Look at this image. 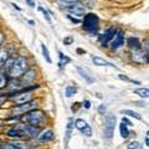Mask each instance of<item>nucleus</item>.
I'll list each match as a JSON object with an SVG mask.
<instances>
[{"mask_svg": "<svg viewBox=\"0 0 149 149\" xmlns=\"http://www.w3.org/2000/svg\"><path fill=\"white\" fill-rule=\"evenodd\" d=\"M8 58H9V52H8V50L3 49L1 51H0V67L4 66V63L8 61Z\"/></svg>", "mask_w": 149, "mask_h": 149, "instance_id": "19", "label": "nucleus"}, {"mask_svg": "<svg viewBox=\"0 0 149 149\" xmlns=\"http://www.w3.org/2000/svg\"><path fill=\"white\" fill-rule=\"evenodd\" d=\"M122 122H123V123H124L125 125H132V123H130V122H129V119H127V118H125V117H124V118L122 119Z\"/></svg>", "mask_w": 149, "mask_h": 149, "instance_id": "36", "label": "nucleus"}, {"mask_svg": "<svg viewBox=\"0 0 149 149\" xmlns=\"http://www.w3.org/2000/svg\"><path fill=\"white\" fill-rule=\"evenodd\" d=\"M41 49H42V55H44L45 60H46V61H47L49 63H51V62H52V60H51V57H50V54H49L47 47H46L45 45H41Z\"/></svg>", "mask_w": 149, "mask_h": 149, "instance_id": "27", "label": "nucleus"}, {"mask_svg": "<svg viewBox=\"0 0 149 149\" xmlns=\"http://www.w3.org/2000/svg\"><path fill=\"white\" fill-rule=\"evenodd\" d=\"M128 46L133 51L134 50H139L141 49V42H139V40L137 39V37H129L128 39Z\"/></svg>", "mask_w": 149, "mask_h": 149, "instance_id": "17", "label": "nucleus"}, {"mask_svg": "<svg viewBox=\"0 0 149 149\" xmlns=\"http://www.w3.org/2000/svg\"><path fill=\"white\" fill-rule=\"evenodd\" d=\"M3 41H4V36H3V34L0 32V45L3 44Z\"/></svg>", "mask_w": 149, "mask_h": 149, "instance_id": "40", "label": "nucleus"}, {"mask_svg": "<svg viewBox=\"0 0 149 149\" xmlns=\"http://www.w3.org/2000/svg\"><path fill=\"white\" fill-rule=\"evenodd\" d=\"M92 61L95 65H97V66H109V67H113V68H117V66H114L113 63L108 62L107 60L102 58V57H98V56H93L92 57Z\"/></svg>", "mask_w": 149, "mask_h": 149, "instance_id": "11", "label": "nucleus"}, {"mask_svg": "<svg viewBox=\"0 0 149 149\" xmlns=\"http://www.w3.org/2000/svg\"><path fill=\"white\" fill-rule=\"evenodd\" d=\"M9 82V78H8V74L5 72H0V90L4 88Z\"/></svg>", "mask_w": 149, "mask_h": 149, "instance_id": "21", "label": "nucleus"}, {"mask_svg": "<svg viewBox=\"0 0 149 149\" xmlns=\"http://www.w3.org/2000/svg\"><path fill=\"white\" fill-rule=\"evenodd\" d=\"M146 146H149V136H148V133L146 136Z\"/></svg>", "mask_w": 149, "mask_h": 149, "instance_id": "39", "label": "nucleus"}, {"mask_svg": "<svg viewBox=\"0 0 149 149\" xmlns=\"http://www.w3.org/2000/svg\"><path fill=\"white\" fill-rule=\"evenodd\" d=\"M122 114H127V116H129V117H134L136 119H142L141 114H138L137 112L130 111V109H123V111H122Z\"/></svg>", "mask_w": 149, "mask_h": 149, "instance_id": "23", "label": "nucleus"}, {"mask_svg": "<svg viewBox=\"0 0 149 149\" xmlns=\"http://www.w3.org/2000/svg\"><path fill=\"white\" fill-rule=\"evenodd\" d=\"M116 32H117V31H116L114 29H108L107 31H104L103 34H101V35H100V37H98V39H100V42H101V44H103V45L108 44L109 41L114 37Z\"/></svg>", "mask_w": 149, "mask_h": 149, "instance_id": "8", "label": "nucleus"}, {"mask_svg": "<svg viewBox=\"0 0 149 149\" xmlns=\"http://www.w3.org/2000/svg\"><path fill=\"white\" fill-rule=\"evenodd\" d=\"M24 119L27 123H30L31 125L37 127V125H41L45 122V114H44V112L34 109V111L29 112V113H26V116H24Z\"/></svg>", "mask_w": 149, "mask_h": 149, "instance_id": "3", "label": "nucleus"}, {"mask_svg": "<svg viewBox=\"0 0 149 149\" xmlns=\"http://www.w3.org/2000/svg\"><path fill=\"white\" fill-rule=\"evenodd\" d=\"M76 68H77L78 73L81 74V77H82V78H85V81H86L87 83H90V85H91V83L95 82V78H93V77L91 76V74L88 73L87 70H83V68H82V67H80V66H77Z\"/></svg>", "mask_w": 149, "mask_h": 149, "instance_id": "14", "label": "nucleus"}, {"mask_svg": "<svg viewBox=\"0 0 149 149\" xmlns=\"http://www.w3.org/2000/svg\"><path fill=\"white\" fill-rule=\"evenodd\" d=\"M67 11L71 14H74L76 16H83L86 14V8L78 1V3H74L72 5L67 6Z\"/></svg>", "mask_w": 149, "mask_h": 149, "instance_id": "7", "label": "nucleus"}, {"mask_svg": "<svg viewBox=\"0 0 149 149\" xmlns=\"http://www.w3.org/2000/svg\"><path fill=\"white\" fill-rule=\"evenodd\" d=\"M24 73L25 74H21V76H22L21 81H22V83H24V86H25V83L31 82L36 77V71H35V70H29V71H25Z\"/></svg>", "mask_w": 149, "mask_h": 149, "instance_id": "15", "label": "nucleus"}, {"mask_svg": "<svg viewBox=\"0 0 149 149\" xmlns=\"http://www.w3.org/2000/svg\"><path fill=\"white\" fill-rule=\"evenodd\" d=\"M31 93L29 92H24V93H20V95H17L15 97V102L17 104H22V103H26V102L31 101Z\"/></svg>", "mask_w": 149, "mask_h": 149, "instance_id": "12", "label": "nucleus"}, {"mask_svg": "<svg viewBox=\"0 0 149 149\" xmlns=\"http://www.w3.org/2000/svg\"><path fill=\"white\" fill-rule=\"evenodd\" d=\"M3 149H20L17 146H14V144H10V143H5L3 144Z\"/></svg>", "mask_w": 149, "mask_h": 149, "instance_id": "32", "label": "nucleus"}, {"mask_svg": "<svg viewBox=\"0 0 149 149\" xmlns=\"http://www.w3.org/2000/svg\"><path fill=\"white\" fill-rule=\"evenodd\" d=\"M83 106H85V108H90V107H91V102L90 101H88V100H86L85 102H83Z\"/></svg>", "mask_w": 149, "mask_h": 149, "instance_id": "34", "label": "nucleus"}, {"mask_svg": "<svg viewBox=\"0 0 149 149\" xmlns=\"http://www.w3.org/2000/svg\"><path fill=\"white\" fill-rule=\"evenodd\" d=\"M68 19H70V20H71L72 22H74V24H78V22H80V20H78V19H73L71 15H68Z\"/></svg>", "mask_w": 149, "mask_h": 149, "instance_id": "35", "label": "nucleus"}, {"mask_svg": "<svg viewBox=\"0 0 149 149\" xmlns=\"http://www.w3.org/2000/svg\"><path fill=\"white\" fill-rule=\"evenodd\" d=\"M83 29H85L87 32L95 35L98 32L100 29V19L96 14H87L85 15V19H83Z\"/></svg>", "mask_w": 149, "mask_h": 149, "instance_id": "1", "label": "nucleus"}, {"mask_svg": "<svg viewBox=\"0 0 149 149\" xmlns=\"http://www.w3.org/2000/svg\"><path fill=\"white\" fill-rule=\"evenodd\" d=\"M58 56H60V61H58V66L62 67L65 66L66 63H68L71 60H70V57H67V56H65L62 52H58Z\"/></svg>", "mask_w": 149, "mask_h": 149, "instance_id": "22", "label": "nucleus"}, {"mask_svg": "<svg viewBox=\"0 0 149 149\" xmlns=\"http://www.w3.org/2000/svg\"><path fill=\"white\" fill-rule=\"evenodd\" d=\"M37 108V101H29L26 103H22V104H19L15 109H14V113L16 114H26L29 112L34 111Z\"/></svg>", "mask_w": 149, "mask_h": 149, "instance_id": "5", "label": "nucleus"}, {"mask_svg": "<svg viewBox=\"0 0 149 149\" xmlns=\"http://www.w3.org/2000/svg\"><path fill=\"white\" fill-rule=\"evenodd\" d=\"M0 149H3V143H0Z\"/></svg>", "mask_w": 149, "mask_h": 149, "instance_id": "42", "label": "nucleus"}, {"mask_svg": "<svg viewBox=\"0 0 149 149\" xmlns=\"http://www.w3.org/2000/svg\"><path fill=\"white\" fill-rule=\"evenodd\" d=\"M74 125H76V128L78 130H82L87 125V122L85 119H76V120H74Z\"/></svg>", "mask_w": 149, "mask_h": 149, "instance_id": "25", "label": "nucleus"}, {"mask_svg": "<svg viewBox=\"0 0 149 149\" xmlns=\"http://www.w3.org/2000/svg\"><path fill=\"white\" fill-rule=\"evenodd\" d=\"M27 68V62L24 57H19L16 60H14V62L11 65L10 70H9V74L11 77H20L21 74H24V72Z\"/></svg>", "mask_w": 149, "mask_h": 149, "instance_id": "2", "label": "nucleus"}, {"mask_svg": "<svg viewBox=\"0 0 149 149\" xmlns=\"http://www.w3.org/2000/svg\"><path fill=\"white\" fill-rule=\"evenodd\" d=\"M72 42H73V39H72L71 36H67L66 39H63V44L65 45H71Z\"/></svg>", "mask_w": 149, "mask_h": 149, "instance_id": "33", "label": "nucleus"}, {"mask_svg": "<svg viewBox=\"0 0 149 149\" xmlns=\"http://www.w3.org/2000/svg\"><path fill=\"white\" fill-rule=\"evenodd\" d=\"M120 136H122V138H127L129 136V130H128V127L125 125L123 122L120 123Z\"/></svg>", "mask_w": 149, "mask_h": 149, "instance_id": "24", "label": "nucleus"}, {"mask_svg": "<svg viewBox=\"0 0 149 149\" xmlns=\"http://www.w3.org/2000/svg\"><path fill=\"white\" fill-rule=\"evenodd\" d=\"M37 137H39L40 143H45V142H49L54 138V132L51 129H47V130H44V132L41 134H39Z\"/></svg>", "mask_w": 149, "mask_h": 149, "instance_id": "13", "label": "nucleus"}, {"mask_svg": "<svg viewBox=\"0 0 149 149\" xmlns=\"http://www.w3.org/2000/svg\"><path fill=\"white\" fill-rule=\"evenodd\" d=\"M5 98H6V97H4V96H1V97H0V104H1L3 102L5 101Z\"/></svg>", "mask_w": 149, "mask_h": 149, "instance_id": "41", "label": "nucleus"}, {"mask_svg": "<svg viewBox=\"0 0 149 149\" xmlns=\"http://www.w3.org/2000/svg\"><path fill=\"white\" fill-rule=\"evenodd\" d=\"M76 92H77V88L74 87V86L68 85V86L66 87V96H67V97H72L73 95H76Z\"/></svg>", "mask_w": 149, "mask_h": 149, "instance_id": "26", "label": "nucleus"}, {"mask_svg": "<svg viewBox=\"0 0 149 149\" xmlns=\"http://www.w3.org/2000/svg\"><path fill=\"white\" fill-rule=\"evenodd\" d=\"M104 111H106V107H104V104L100 106V108H98V112H100V113H104Z\"/></svg>", "mask_w": 149, "mask_h": 149, "instance_id": "37", "label": "nucleus"}, {"mask_svg": "<svg viewBox=\"0 0 149 149\" xmlns=\"http://www.w3.org/2000/svg\"><path fill=\"white\" fill-rule=\"evenodd\" d=\"M72 127H73V119L70 118V119H68V123H67V127H66V136H65V148L67 147V144H68V142H70V138H71Z\"/></svg>", "mask_w": 149, "mask_h": 149, "instance_id": "16", "label": "nucleus"}, {"mask_svg": "<svg viewBox=\"0 0 149 149\" xmlns=\"http://www.w3.org/2000/svg\"><path fill=\"white\" fill-rule=\"evenodd\" d=\"M17 128L21 130L22 134H25L29 138H36L40 134V129L31 124H20Z\"/></svg>", "mask_w": 149, "mask_h": 149, "instance_id": "6", "label": "nucleus"}, {"mask_svg": "<svg viewBox=\"0 0 149 149\" xmlns=\"http://www.w3.org/2000/svg\"><path fill=\"white\" fill-rule=\"evenodd\" d=\"M132 57L134 60V62H137V63H147L148 62V55L144 54V52H141L139 50L133 51Z\"/></svg>", "mask_w": 149, "mask_h": 149, "instance_id": "9", "label": "nucleus"}, {"mask_svg": "<svg viewBox=\"0 0 149 149\" xmlns=\"http://www.w3.org/2000/svg\"><path fill=\"white\" fill-rule=\"evenodd\" d=\"M139 147H141V144H139L138 142H136V141H133V142H130L128 146H127V148L128 149H138Z\"/></svg>", "mask_w": 149, "mask_h": 149, "instance_id": "31", "label": "nucleus"}, {"mask_svg": "<svg viewBox=\"0 0 149 149\" xmlns=\"http://www.w3.org/2000/svg\"><path fill=\"white\" fill-rule=\"evenodd\" d=\"M116 127V116L114 114H107L106 116V122H104V138L111 139L113 137Z\"/></svg>", "mask_w": 149, "mask_h": 149, "instance_id": "4", "label": "nucleus"}, {"mask_svg": "<svg viewBox=\"0 0 149 149\" xmlns=\"http://www.w3.org/2000/svg\"><path fill=\"white\" fill-rule=\"evenodd\" d=\"M26 3H27V4H29V5H30L31 8H34V6H35V3H34V1H32V0H26Z\"/></svg>", "mask_w": 149, "mask_h": 149, "instance_id": "38", "label": "nucleus"}, {"mask_svg": "<svg viewBox=\"0 0 149 149\" xmlns=\"http://www.w3.org/2000/svg\"><path fill=\"white\" fill-rule=\"evenodd\" d=\"M8 136L11 138H20L22 137V132L19 128H10L8 130Z\"/></svg>", "mask_w": 149, "mask_h": 149, "instance_id": "18", "label": "nucleus"}, {"mask_svg": "<svg viewBox=\"0 0 149 149\" xmlns=\"http://www.w3.org/2000/svg\"><path fill=\"white\" fill-rule=\"evenodd\" d=\"M124 42V36L122 32H116V35L113 37V42H112V49H114V50H117L119 49L120 46L123 45Z\"/></svg>", "mask_w": 149, "mask_h": 149, "instance_id": "10", "label": "nucleus"}, {"mask_svg": "<svg viewBox=\"0 0 149 149\" xmlns=\"http://www.w3.org/2000/svg\"><path fill=\"white\" fill-rule=\"evenodd\" d=\"M81 133H83V134H85V136L86 137H91L92 136V128L90 127V125H86V127L85 128H83L82 130H81Z\"/></svg>", "mask_w": 149, "mask_h": 149, "instance_id": "29", "label": "nucleus"}, {"mask_svg": "<svg viewBox=\"0 0 149 149\" xmlns=\"http://www.w3.org/2000/svg\"><path fill=\"white\" fill-rule=\"evenodd\" d=\"M39 10L44 14V16H45V19H46V21H47V22H51V17H50V15H49V13L46 11L44 8H41V6H39Z\"/></svg>", "mask_w": 149, "mask_h": 149, "instance_id": "30", "label": "nucleus"}, {"mask_svg": "<svg viewBox=\"0 0 149 149\" xmlns=\"http://www.w3.org/2000/svg\"><path fill=\"white\" fill-rule=\"evenodd\" d=\"M134 93L138 96H141L142 98H148V96H149L148 88H137V90H134Z\"/></svg>", "mask_w": 149, "mask_h": 149, "instance_id": "20", "label": "nucleus"}, {"mask_svg": "<svg viewBox=\"0 0 149 149\" xmlns=\"http://www.w3.org/2000/svg\"><path fill=\"white\" fill-rule=\"evenodd\" d=\"M57 1L60 4H62V5H65V6H70V5H72V4H74V3H78L80 0H57Z\"/></svg>", "mask_w": 149, "mask_h": 149, "instance_id": "28", "label": "nucleus"}]
</instances>
